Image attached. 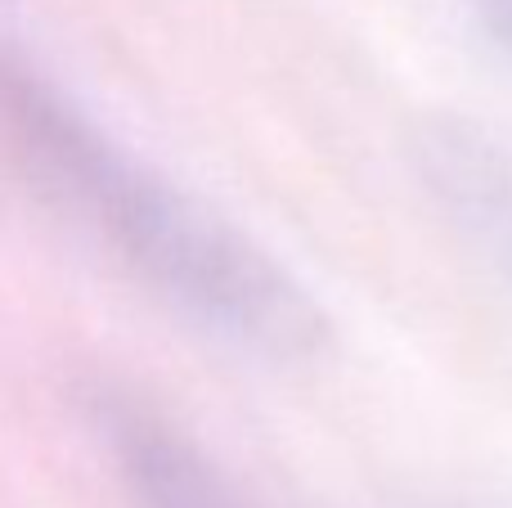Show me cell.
<instances>
[{
  "instance_id": "1",
  "label": "cell",
  "mask_w": 512,
  "mask_h": 508,
  "mask_svg": "<svg viewBox=\"0 0 512 508\" xmlns=\"http://www.w3.org/2000/svg\"><path fill=\"white\" fill-rule=\"evenodd\" d=\"M0 140L63 221L198 333L274 365L328 347V315L270 248L117 140L14 45H0Z\"/></svg>"
},
{
  "instance_id": "2",
  "label": "cell",
  "mask_w": 512,
  "mask_h": 508,
  "mask_svg": "<svg viewBox=\"0 0 512 508\" xmlns=\"http://www.w3.org/2000/svg\"><path fill=\"white\" fill-rule=\"evenodd\" d=\"M90 419L135 508H256L185 428L140 396L99 392Z\"/></svg>"
},
{
  "instance_id": "3",
  "label": "cell",
  "mask_w": 512,
  "mask_h": 508,
  "mask_svg": "<svg viewBox=\"0 0 512 508\" xmlns=\"http://www.w3.org/2000/svg\"><path fill=\"white\" fill-rule=\"evenodd\" d=\"M414 158L454 230L512 279V144L472 122L441 117L418 131Z\"/></svg>"
},
{
  "instance_id": "4",
  "label": "cell",
  "mask_w": 512,
  "mask_h": 508,
  "mask_svg": "<svg viewBox=\"0 0 512 508\" xmlns=\"http://www.w3.org/2000/svg\"><path fill=\"white\" fill-rule=\"evenodd\" d=\"M481 27L495 36V45L512 59V0H472Z\"/></svg>"
}]
</instances>
